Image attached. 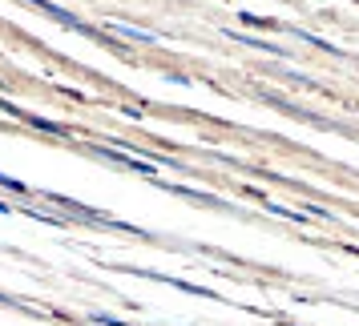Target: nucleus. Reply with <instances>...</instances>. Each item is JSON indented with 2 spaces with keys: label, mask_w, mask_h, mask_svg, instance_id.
I'll return each mask as SVG.
<instances>
[{
  "label": "nucleus",
  "mask_w": 359,
  "mask_h": 326,
  "mask_svg": "<svg viewBox=\"0 0 359 326\" xmlns=\"http://www.w3.org/2000/svg\"><path fill=\"white\" fill-rule=\"evenodd\" d=\"M25 4H29V8H36V13H45V17H53L57 24H65V29H77V33L93 36V29H89V24H81L73 13H65V8H61V4H53V0H25Z\"/></svg>",
  "instance_id": "1"
},
{
  "label": "nucleus",
  "mask_w": 359,
  "mask_h": 326,
  "mask_svg": "<svg viewBox=\"0 0 359 326\" xmlns=\"http://www.w3.org/2000/svg\"><path fill=\"white\" fill-rule=\"evenodd\" d=\"M109 33L126 36V41H146V45H149V41H154V33H142V29H126V24H117V20H114V24H109Z\"/></svg>",
  "instance_id": "2"
},
{
  "label": "nucleus",
  "mask_w": 359,
  "mask_h": 326,
  "mask_svg": "<svg viewBox=\"0 0 359 326\" xmlns=\"http://www.w3.org/2000/svg\"><path fill=\"white\" fill-rule=\"evenodd\" d=\"M93 323L97 326H130V323H117V318H105V314H93Z\"/></svg>",
  "instance_id": "3"
}]
</instances>
